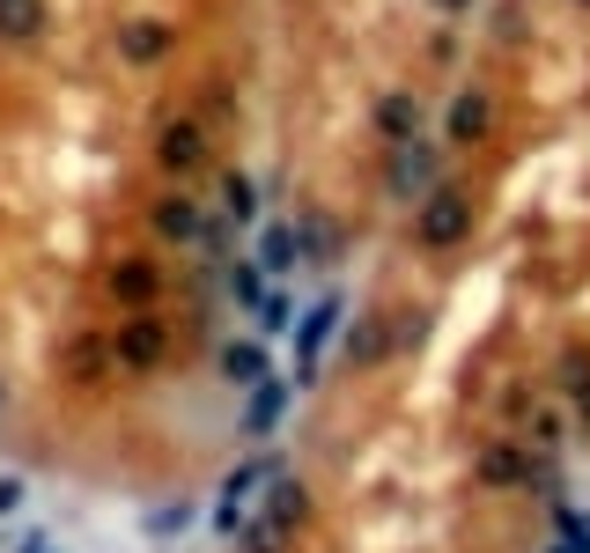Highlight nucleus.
<instances>
[{"instance_id":"nucleus-1","label":"nucleus","mask_w":590,"mask_h":553,"mask_svg":"<svg viewBox=\"0 0 590 553\" xmlns=\"http://www.w3.org/2000/svg\"><path fill=\"white\" fill-rule=\"evenodd\" d=\"M472 229V199L466 193H450V185H442V193H428V207H420V243H458Z\"/></svg>"},{"instance_id":"nucleus-2","label":"nucleus","mask_w":590,"mask_h":553,"mask_svg":"<svg viewBox=\"0 0 590 553\" xmlns=\"http://www.w3.org/2000/svg\"><path fill=\"white\" fill-rule=\"evenodd\" d=\"M332 325H340V295H325L318 311L303 317V339H295V377H310L325 355V339H332Z\"/></svg>"},{"instance_id":"nucleus-3","label":"nucleus","mask_w":590,"mask_h":553,"mask_svg":"<svg viewBox=\"0 0 590 553\" xmlns=\"http://www.w3.org/2000/svg\"><path fill=\"white\" fill-rule=\"evenodd\" d=\"M266 473H273V465L259 457V465H244V473H229V480H221V509H215V524H221V531L244 524V502H251V487L266 480Z\"/></svg>"},{"instance_id":"nucleus-4","label":"nucleus","mask_w":590,"mask_h":553,"mask_svg":"<svg viewBox=\"0 0 590 553\" xmlns=\"http://www.w3.org/2000/svg\"><path fill=\"white\" fill-rule=\"evenodd\" d=\"M155 355H163V325H155V317H125L119 325V361L125 369H148Z\"/></svg>"},{"instance_id":"nucleus-5","label":"nucleus","mask_w":590,"mask_h":553,"mask_svg":"<svg viewBox=\"0 0 590 553\" xmlns=\"http://www.w3.org/2000/svg\"><path fill=\"white\" fill-rule=\"evenodd\" d=\"M376 126H384V141H392V148H406L420 133V104L414 97H384V104H376Z\"/></svg>"},{"instance_id":"nucleus-6","label":"nucleus","mask_w":590,"mask_h":553,"mask_svg":"<svg viewBox=\"0 0 590 553\" xmlns=\"http://www.w3.org/2000/svg\"><path fill=\"white\" fill-rule=\"evenodd\" d=\"M295 251H303V243H295L288 221H266V237H259V265H266V273H288Z\"/></svg>"},{"instance_id":"nucleus-7","label":"nucleus","mask_w":590,"mask_h":553,"mask_svg":"<svg viewBox=\"0 0 590 553\" xmlns=\"http://www.w3.org/2000/svg\"><path fill=\"white\" fill-rule=\"evenodd\" d=\"M281 406H288V384H259V399H251V413H244V435H273Z\"/></svg>"},{"instance_id":"nucleus-8","label":"nucleus","mask_w":590,"mask_h":553,"mask_svg":"<svg viewBox=\"0 0 590 553\" xmlns=\"http://www.w3.org/2000/svg\"><path fill=\"white\" fill-rule=\"evenodd\" d=\"M0 30L8 37H37L45 30V0H0Z\"/></svg>"},{"instance_id":"nucleus-9","label":"nucleus","mask_w":590,"mask_h":553,"mask_svg":"<svg viewBox=\"0 0 590 553\" xmlns=\"http://www.w3.org/2000/svg\"><path fill=\"white\" fill-rule=\"evenodd\" d=\"M221 377H229V384H266V355H259V347H229V355H221Z\"/></svg>"},{"instance_id":"nucleus-10","label":"nucleus","mask_w":590,"mask_h":553,"mask_svg":"<svg viewBox=\"0 0 590 553\" xmlns=\"http://www.w3.org/2000/svg\"><path fill=\"white\" fill-rule=\"evenodd\" d=\"M155 229H163V237H199V207L193 199H163V207H155Z\"/></svg>"},{"instance_id":"nucleus-11","label":"nucleus","mask_w":590,"mask_h":553,"mask_svg":"<svg viewBox=\"0 0 590 553\" xmlns=\"http://www.w3.org/2000/svg\"><path fill=\"white\" fill-rule=\"evenodd\" d=\"M199 155H207V148H199L193 126H171V133H163V163H171V170H193Z\"/></svg>"},{"instance_id":"nucleus-12","label":"nucleus","mask_w":590,"mask_h":553,"mask_svg":"<svg viewBox=\"0 0 590 553\" xmlns=\"http://www.w3.org/2000/svg\"><path fill=\"white\" fill-rule=\"evenodd\" d=\"M221 207H229V221H251V215H259V193H251V177H237V170H229V177H221Z\"/></svg>"},{"instance_id":"nucleus-13","label":"nucleus","mask_w":590,"mask_h":553,"mask_svg":"<svg viewBox=\"0 0 590 553\" xmlns=\"http://www.w3.org/2000/svg\"><path fill=\"white\" fill-rule=\"evenodd\" d=\"M480 126H488V104H480V97H458V104H450V141H472Z\"/></svg>"},{"instance_id":"nucleus-14","label":"nucleus","mask_w":590,"mask_h":553,"mask_svg":"<svg viewBox=\"0 0 590 553\" xmlns=\"http://www.w3.org/2000/svg\"><path fill=\"white\" fill-rule=\"evenodd\" d=\"M480 473H488V480H532V465H524L516 451H488L480 457Z\"/></svg>"},{"instance_id":"nucleus-15","label":"nucleus","mask_w":590,"mask_h":553,"mask_svg":"<svg viewBox=\"0 0 590 553\" xmlns=\"http://www.w3.org/2000/svg\"><path fill=\"white\" fill-rule=\"evenodd\" d=\"M273 524H295V517H303V487L295 480H273V509H266Z\"/></svg>"},{"instance_id":"nucleus-16","label":"nucleus","mask_w":590,"mask_h":553,"mask_svg":"<svg viewBox=\"0 0 590 553\" xmlns=\"http://www.w3.org/2000/svg\"><path fill=\"white\" fill-rule=\"evenodd\" d=\"M376 355H384V325H362L347 339V361H376Z\"/></svg>"},{"instance_id":"nucleus-17","label":"nucleus","mask_w":590,"mask_h":553,"mask_svg":"<svg viewBox=\"0 0 590 553\" xmlns=\"http://www.w3.org/2000/svg\"><path fill=\"white\" fill-rule=\"evenodd\" d=\"M125 52H133V59H155V52H163V30H155V23L125 30Z\"/></svg>"},{"instance_id":"nucleus-18","label":"nucleus","mask_w":590,"mask_h":553,"mask_svg":"<svg viewBox=\"0 0 590 553\" xmlns=\"http://www.w3.org/2000/svg\"><path fill=\"white\" fill-rule=\"evenodd\" d=\"M281 531H288V524H273V517H266V524L244 531V546H251V553H281Z\"/></svg>"},{"instance_id":"nucleus-19","label":"nucleus","mask_w":590,"mask_h":553,"mask_svg":"<svg viewBox=\"0 0 590 553\" xmlns=\"http://www.w3.org/2000/svg\"><path fill=\"white\" fill-rule=\"evenodd\" d=\"M259 317H266V333L288 325V295H259Z\"/></svg>"},{"instance_id":"nucleus-20","label":"nucleus","mask_w":590,"mask_h":553,"mask_svg":"<svg viewBox=\"0 0 590 553\" xmlns=\"http://www.w3.org/2000/svg\"><path fill=\"white\" fill-rule=\"evenodd\" d=\"M23 502V480H0V509H15Z\"/></svg>"},{"instance_id":"nucleus-21","label":"nucleus","mask_w":590,"mask_h":553,"mask_svg":"<svg viewBox=\"0 0 590 553\" xmlns=\"http://www.w3.org/2000/svg\"><path fill=\"white\" fill-rule=\"evenodd\" d=\"M23 553H52V546H45V539H30V546H23Z\"/></svg>"},{"instance_id":"nucleus-22","label":"nucleus","mask_w":590,"mask_h":553,"mask_svg":"<svg viewBox=\"0 0 590 553\" xmlns=\"http://www.w3.org/2000/svg\"><path fill=\"white\" fill-rule=\"evenodd\" d=\"M442 8H466V0H442Z\"/></svg>"}]
</instances>
